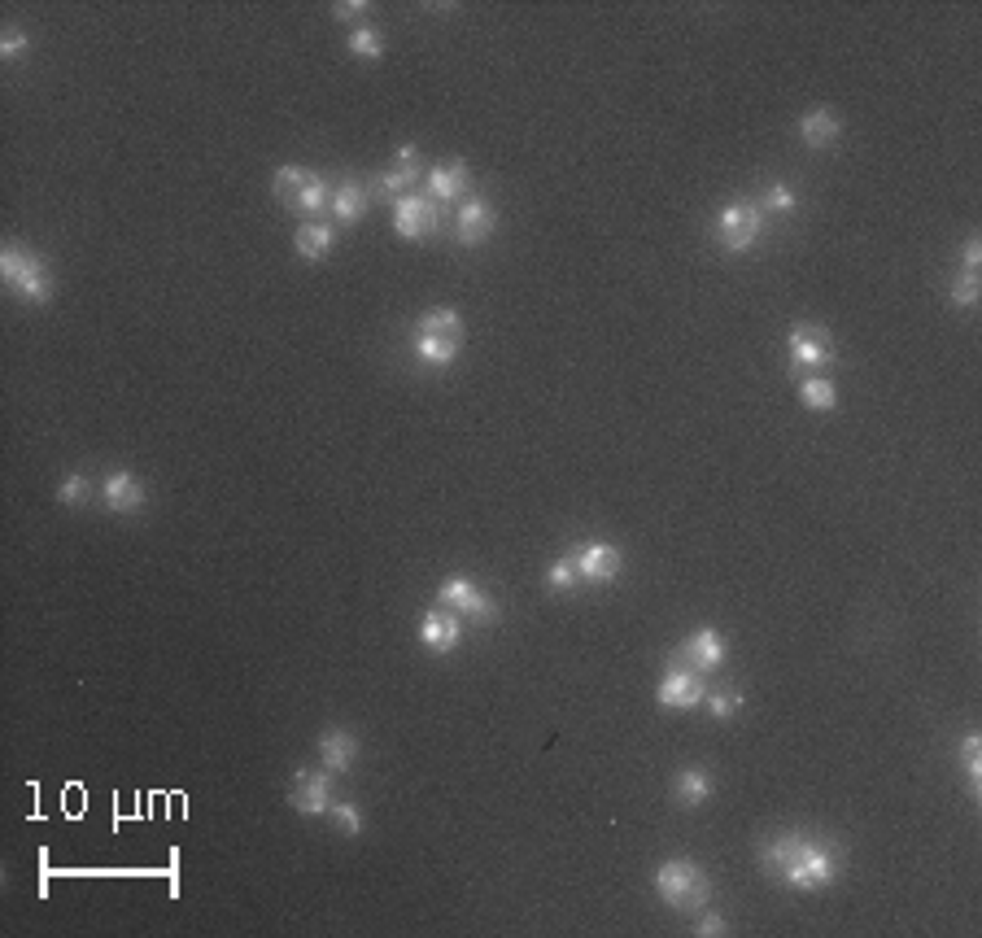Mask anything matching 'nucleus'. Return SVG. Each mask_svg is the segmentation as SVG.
I'll return each mask as SVG.
<instances>
[{"mask_svg":"<svg viewBox=\"0 0 982 938\" xmlns=\"http://www.w3.org/2000/svg\"><path fill=\"white\" fill-rule=\"evenodd\" d=\"M22 53H27V35H22L18 27H9L5 35H0V57H5V62H18Z\"/></svg>","mask_w":982,"mask_h":938,"instance_id":"nucleus-33","label":"nucleus"},{"mask_svg":"<svg viewBox=\"0 0 982 938\" xmlns=\"http://www.w3.org/2000/svg\"><path fill=\"white\" fill-rule=\"evenodd\" d=\"M437 603L459 611V616H467V620H476V624H494L498 620V607L489 603V598L467 581V576H450V581L437 589Z\"/></svg>","mask_w":982,"mask_h":938,"instance_id":"nucleus-6","label":"nucleus"},{"mask_svg":"<svg viewBox=\"0 0 982 938\" xmlns=\"http://www.w3.org/2000/svg\"><path fill=\"white\" fill-rule=\"evenodd\" d=\"M799 398H804L808 411H834L838 389H834V380H825V376H808L799 384Z\"/></svg>","mask_w":982,"mask_h":938,"instance_id":"nucleus-24","label":"nucleus"},{"mask_svg":"<svg viewBox=\"0 0 982 938\" xmlns=\"http://www.w3.org/2000/svg\"><path fill=\"white\" fill-rule=\"evenodd\" d=\"M380 188H385L393 201L419 188V149H415V144H402V149H398V166L380 179Z\"/></svg>","mask_w":982,"mask_h":938,"instance_id":"nucleus-17","label":"nucleus"},{"mask_svg":"<svg viewBox=\"0 0 982 938\" xmlns=\"http://www.w3.org/2000/svg\"><path fill=\"white\" fill-rule=\"evenodd\" d=\"M463 350V336H433V332H415V354L433 367H446L454 363Z\"/></svg>","mask_w":982,"mask_h":938,"instance_id":"nucleus-18","label":"nucleus"},{"mask_svg":"<svg viewBox=\"0 0 982 938\" xmlns=\"http://www.w3.org/2000/svg\"><path fill=\"white\" fill-rule=\"evenodd\" d=\"M764 869H773L782 882L799 886V891H817V886L834 882L838 851L830 843H817V838L786 834V838H777V843L764 847Z\"/></svg>","mask_w":982,"mask_h":938,"instance_id":"nucleus-1","label":"nucleus"},{"mask_svg":"<svg viewBox=\"0 0 982 938\" xmlns=\"http://www.w3.org/2000/svg\"><path fill=\"white\" fill-rule=\"evenodd\" d=\"M0 275H5V284L14 288L18 297H27V302H49L53 297V280H49V267H44L35 254H27L22 245H5L0 249Z\"/></svg>","mask_w":982,"mask_h":938,"instance_id":"nucleus-3","label":"nucleus"},{"mask_svg":"<svg viewBox=\"0 0 982 938\" xmlns=\"http://www.w3.org/2000/svg\"><path fill=\"white\" fill-rule=\"evenodd\" d=\"M764 206H769V210H790V206H795V192H790L786 184H773L769 197H764Z\"/></svg>","mask_w":982,"mask_h":938,"instance_id":"nucleus-34","label":"nucleus"},{"mask_svg":"<svg viewBox=\"0 0 982 938\" xmlns=\"http://www.w3.org/2000/svg\"><path fill=\"white\" fill-rule=\"evenodd\" d=\"M703 694H708V685H703V672H694V668H668L664 672V681H660V690H655V699H660L664 707H699L703 703Z\"/></svg>","mask_w":982,"mask_h":938,"instance_id":"nucleus-10","label":"nucleus"},{"mask_svg":"<svg viewBox=\"0 0 982 938\" xmlns=\"http://www.w3.org/2000/svg\"><path fill=\"white\" fill-rule=\"evenodd\" d=\"M332 240H337V232H332L328 223H302V227L293 232V249H297L302 258H315V262H319V258L332 249Z\"/></svg>","mask_w":982,"mask_h":938,"instance_id":"nucleus-20","label":"nucleus"},{"mask_svg":"<svg viewBox=\"0 0 982 938\" xmlns=\"http://www.w3.org/2000/svg\"><path fill=\"white\" fill-rule=\"evenodd\" d=\"M978 747H982V742H978V733H969V738H965V747H961V755H965V768H969V781H974V786H969V790H974V795H978V781H982V755H978Z\"/></svg>","mask_w":982,"mask_h":938,"instance_id":"nucleus-30","label":"nucleus"},{"mask_svg":"<svg viewBox=\"0 0 982 938\" xmlns=\"http://www.w3.org/2000/svg\"><path fill=\"white\" fill-rule=\"evenodd\" d=\"M694 934H725V917H716V912H708V917H699V925H694Z\"/></svg>","mask_w":982,"mask_h":938,"instance_id":"nucleus-35","label":"nucleus"},{"mask_svg":"<svg viewBox=\"0 0 982 938\" xmlns=\"http://www.w3.org/2000/svg\"><path fill=\"white\" fill-rule=\"evenodd\" d=\"M952 302H956V306H974V302H978V275H974V271H965L961 280L952 284Z\"/></svg>","mask_w":982,"mask_h":938,"instance_id":"nucleus-32","label":"nucleus"},{"mask_svg":"<svg viewBox=\"0 0 982 938\" xmlns=\"http://www.w3.org/2000/svg\"><path fill=\"white\" fill-rule=\"evenodd\" d=\"M978 258H982V245H978V240H969V245H965V271H978Z\"/></svg>","mask_w":982,"mask_h":938,"instance_id":"nucleus-37","label":"nucleus"},{"mask_svg":"<svg viewBox=\"0 0 982 938\" xmlns=\"http://www.w3.org/2000/svg\"><path fill=\"white\" fill-rule=\"evenodd\" d=\"M332 14L345 18V22H354L358 14H367V5H363V0H358V5H337V9H332Z\"/></svg>","mask_w":982,"mask_h":938,"instance_id":"nucleus-36","label":"nucleus"},{"mask_svg":"<svg viewBox=\"0 0 982 938\" xmlns=\"http://www.w3.org/2000/svg\"><path fill=\"white\" fill-rule=\"evenodd\" d=\"M101 493H105V507L118 511V515L140 511V507H145V498H149L145 485H140L131 472H110V476H105V489Z\"/></svg>","mask_w":982,"mask_h":938,"instance_id":"nucleus-14","label":"nucleus"},{"mask_svg":"<svg viewBox=\"0 0 982 938\" xmlns=\"http://www.w3.org/2000/svg\"><path fill=\"white\" fill-rule=\"evenodd\" d=\"M415 332L459 336V332H463V319H459V310H450V306H433V310H424V315H419V328H415Z\"/></svg>","mask_w":982,"mask_h":938,"instance_id":"nucleus-25","label":"nucleus"},{"mask_svg":"<svg viewBox=\"0 0 982 938\" xmlns=\"http://www.w3.org/2000/svg\"><path fill=\"white\" fill-rule=\"evenodd\" d=\"M328 812L337 816V829H341V834H358V829H363V812H358L354 803H332Z\"/></svg>","mask_w":982,"mask_h":938,"instance_id":"nucleus-31","label":"nucleus"},{"mask_svg":"<svg viewBox=\"0 0 982 938\" xmlns=\"http://www.w3.org/2000/svg\"><path fill=\"white\" fill-rule=\"evenodd\" d=\"M577 572L585 576V581H594V585H607V581H616V572H620V550L612 546V541H590V546H581L577 550Z\"/></svg>","mask_w":982,"mask_h":938,"instance_id":"nucleus-12","label":"nucleus"},{"mask_svg":"<svg viewBox=\"0 0 982 938\" xmlns=\"http://www.w3.org/2000/svg\"><path fill=\"white\" fill-rule=\"evenodd\" d=\"M463 188H467V166L463 162H441V166H433V175H428V192H433V201H450V197H459Z\"/></svg>","mask_w":982,"mask_h":938,"instance_id":"nucleus-19","label":"nucleus"},{"mask_svg":"<svg viewBox=\"0 0 982 938\" xmlns=\"http://www.w3.org/2000/svg\"><path fill=\"white\" fill-rule=\"evenodd\" d=\"M708 712H712L716 720H734V716L742 712V694H738V690H729V685H721V690H712V694H708Z\"/></svg>","mask_w":982,"mask_h":938,"instance_id":"nucleus-27","label":"nucleus"},{"mask_svg":"<svg viewBox=\"0 0 982 938\" xmlns=\"http://www.w3.org/2000/svg\"><path fill=\"white\" fill-rule=\"evenodd\" d=\"M271 188H275V197H280L284 206L306 210V214H315V210H323L332 201L328 184H323L315 171H306V166H280L275 179H271Z\"/></svg>","mask_w":982,"mask_h":938,"instance_id":"nucleus-4","label":"nucleus"},{"mask_svg":"<svg viewBox=\"0 0 982 938\" xmlns=\"http://www.w3.org/2000/svg\"><path fill=\"white\" fill-rule=\"evenodd\" d=\"M459 633H463V624H459V616H454L450 607L428 611L424 624H419V642H424L428 651H437V655L454 651V646H459Z\"/></svg>","mask_w":982,"mask_h":938,"instance_id":"nucleus-13","label":"nucleus"},{"mask_svg":"<svg viewBox=\"0 0 982 938\" xmlns=\"http://www.w3.org/2000/svg\"><path fill=\"white\" fill-rule=\"evenodd\" d=\"M319 764L328 768V773H350L358 764V738L345 729H328L319 738Z\"/></svg>","mask_w":982,"mask_h":938,"instance_id":"nucleus-15","label":"nucleus"},{"mask_svg":"<svg viewBox=\"0 0 982 938\" xmlns=\"http://www.w3.org/2000/svg\"><path fill=\"white\" fill-rule=\"evenodd\" d=\"M393 227L406 240H419L437 227V201H424V192H406L393 201Z\"/></svg>","mask_w":982,"mask_h":938,"instance_id":"nucleus-8","label":"nucleus"},{"mask_svg":"<svg viewBox=\"0 0 982 938\" xmlns=\"http://www.w3.org/2000/svg\"><path fill=\"white\" fill-rule=\"evenodd\" d=\"M790 363L795 367H825L834 363V341L825 328H808V323H795L790 328Z\"/></svg>","mask_w":982,"mask_h":938,"instance_id":"nucleus-9","label":"nucleus"},{"mask_svg":"<svg viewBox=\"0 0 982 938\" xmlns=\"http://www.w3.org/2000/svg\"><path fill=\"white\" fill-rule=\"evenodd\" d=\"M681 659L694 668V672H708L716 664H725V642L716 629H699L686 637V646H681Z\"/></svg>","mask_w":982,"mask_h":938,"instance_id":"nucleus-16","label":"nucleus"},{"mask_svg":"<svg viewBox=\"0 0 982 938\" xmlns=\"http://www.w3.org/2000/svg\"><path fill=\"white\" fill-rule=\"evenodd\" d=\"M289 803L297 812H306V816L328 812L332 808V773H328V768H323V773H315V768H297Z\"/></svg>","mask_w":982,"mask_h":938,"instance_id":"nucleus-7","label":"nucleus"},{"mask_svg":"<svg viewBox=\"0 0 982 938\" xmlns=\"http://www.w3.org/2000/svg\"><path fill=\"white\" fill-rule=\"evenodd\" d=\"M760 232H764V214H760V206H751V201H734V206H725L721 219H716V240H721L729 254H747V249L760 240Z\"/></svg>","mask_w":982,"mask_h":938,"instance_id":"nucleus-5","label":"nucleus"},{"mask_svg":"<svg viewBox=\"0 0 982 938\" xmlns=\"http://www.w3.org/2000/svg\"><path fill=\"white\" fill-rule=\"evenodd\" d=\"M332 210H337L341 223H354L367 214V188L363 184H341L332 188Z\"/></svg>","mask_w":982,"mask_h":938,"instance_id":"nucleus-23","label":"nucleus"},{"mask_svg":"<svg viewBox=\"0 0 982 938\" xmlns=\"http://www.w3.org/2000/svg\"><path fill=\"white\" fill-rule=\"evenodd\" d=\"M577 581H581V572H577V563H572V559H559V563H550V568H546V585L550 589H572Z\"/></svg>","mask_w":982,"mask_h":938,"instance_id":"nucleus-29","label":"nucleus"},{"mask_svg":"<svg viewBox=\"0 0 982 938\" xmlns=\"http://www.w3.org/2000/svg\"><path fill=\"white\" fill-rule=\"evenodd\" d=\"M655 891H660V899L668 908L699 912L703 904H708V895H712V882L694 860L677 856V860H664L660 869H655Z\"/></svg>","mask_w":982,"mask_h":938,"instance_id":"nucleus-2","label":"nucleus"},{"mask_svg":"<svg viewBox=\"0 0 982 938\" xmlns=\"http://www.w3.org/2000/svg\"><path fill=\"white\" fill-rule=\"evenodd\" d=\"M838 131H843V123H838L834 110H812V114H804V123H799V136H804L812 149H821V144H834Z\"/></svg>","mask_w":982,"mask_h":938,"instance_id":"nucleus-21","label":"nucleus"},{"mask_svg":"<svg viewBox=\"0 0 982 938\" xmlns=\"http://www.w3.org/2000/svg\"><path fill=\"white\" fill-rule=\"evenodd\" d=\"M673 790H677V799L686 803V808H699L703 799H712V777L703 773V768H686V773H677Z\"/></svg>","mask_w":982,"mask_h":938,"instance_id":"nucleus-22","label":"nucleus"},{"mask_svg":"<svg viewBox=\"0 0 982 938\" xmlns=\"http://www.w3.org/2000/svg\"><path fill=\"white\" fill-rule=\"evenodd\" d=\"M350 53L363 57V62H376V57L385 53V40H380L376 27H354L350 31Z\"/></svg>","mask_w":982,"mask_h":938,"instance_id":"nucleus-26","label":"nucleus"},{"mask_svg":"<svg viewBox=\"0 0 982 938\" xmlns=\"http://www.w3.org/2000/svg\"><path fill=\"white\" fill-rule=\"evenodd\" d=\"M494 223H498V214L485 197H467L459 219H454V240H459V245H481V240L494 232Z\"/></svg>","mask_w":982,"mask_h":938,"instance_id":"nucleus-11","label":"nucleus"},{"mask_svg":"<svg viewBox=\"0 0 982 938\" xmlns=\"http://www.w3.org/2000/svg\"><path fill=\"white\" fill-rule=\"evenodd\" d=\"M57 498H62L66 502V507H83V502H88L92 498V485H88V476H66L62 480V485H57Z\"/></svg>","mask_w":982,"mask_h":938,"instance_id":"nucleus-28","label":"nucleus"}]
</instances>
